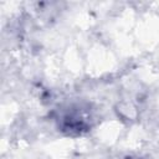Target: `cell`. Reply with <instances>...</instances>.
I'll return each mask as SVG.
<instances>
[{
	"label": "cell",
	"mask_w": 159,
	"mask_h": 159,
	"mask_svg": "<svg viewBox=\"0 0 159 159\" xmlns=\"http://www.w3.org/2000/svg\"><path fill=\"white\" fill-rule=\"evenodd\" d=\"M116 112L124 120H134L137 118V114H138L137 107L132 102H128V101L119 102L116 106Z\"/></svg>",
	"instance_id": "cell-1"
}]
</instances>
